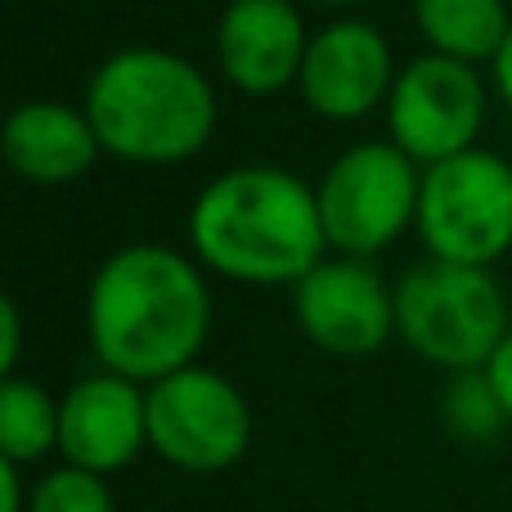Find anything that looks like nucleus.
<instances>
[{
  "label": "nucleus",
  "instance_id": "1",
  "mask_svg": "<svg viewBox=\"0 0 512 512\" xmlns=\"http://www.w3.org/2000/svg\"><path fill=\"white\" fill-rule=\"evenodd\" d=\"M212 333V288L194 252L126 243L108 252L86 288V342L99 369L149 382L198 364Z\"/></svg>",
  "mask_w": 512,
  "mask_h": 512
},
{
  "label": "nucleus",
  "instance_id": "2",
  "mask_svg": "<svg viewBox=\"0 0 512 512\" xmlns=\"http://www.w3.org/2000/svg\"><path fill=\"white\" fill-rule=\"evenodd\" d=\"M185 234L207 274L252 288H292L328 256L315 185L274 162H248L207 180L189 203Z\"/></svg>",
  "mask_w": 512,
  "mask_h": 512
},
{
  "label": "nucleus",
  "instance_id": "3",
  "mask_svg": "<svg viewBox=\"0 0 512 512\" xmlns=\"http://www.w3.org/2000/svg\"><path fill=\"white\" fill-rule=\"evenodd\" d=\"M86 108L108 158L131 167H180L216 135V86L194 59L162 45L113 50L86 81Z\"/></svg>",
  "mask_w": 512,
  "mask_h": 512
},
{
  "label": "nucleus",
  "instance_id": "4",
  "mask_svg": "<svg viewBox=\"0 0 512 512\" xmlns=\"http://www.w3.org/2000/svg\"><path fill=\"white\" fill-rule=\"evenodd\" d=\"M508 328V292L495 270L427 256L396 279V337L445 373L486 369Z\"/></svg>",
  "mask_w": 512,
  "mask_h": 512
},
{
  "label": "nucleus",
  "instance_id": "5",
  "mask_svg": "<svg viewBox=\"0 0 512 512\" xmlns=\"http://www.w3.org/2000/svg\"><path fill=\"white\" fill-rule=\"evenodd\" d=\"M414 234L432 261L495 270L512 252V158L477 144L423 167Z\"/></svg>",
  "mask_w": 512,
  "mask_h": 512
},
{
  "label": "nucleus",
  "instance_id": "6",
  "mask_svg": "<svg viewBox=\"0 0 512 512\" xmlns=\"http://www.w3.org/2000/svg\"><path fill=\"white\" fill-rule=\"evenodd\" d=\"M423 167L391 140H364L342 149L315 180L328 252L373 261L414 230Z\"/></svg>",
  "mask_w": 512,
  "mask_h": 512
},
{
  "label": "nucleus",
  "instance_id": "7",
  "mask_svg": "<svg viewBox=\"0 0 512 512\" xmlns=\"http://www.w3.org/2000/svg\"><path fill=\"white\" fill-rule=\"evenodd\" d=\"M149 450L180 472H225L252 445L248 396L225 373L189 364L144 387Z\"/></svg>",
  "mask_w": 512,
  "mask_h": 512
},
{
  "label": "nucleus",
  "instance_id": "8",
  "mask_svg": "<svg viewBox=\"0 0 512 512\" xmlns=\"http://www.w3.org/2000/svg\"><path fill=\"white\" fill-rule=\"evenodd\" d=\"M490 86L481 68L423 50L396 72L387 95V140L405 149L418 167L477 149L486 126Z\"/></svg>",
  "mask_w": 512,
  "mask_h": 512
},
{
  "label": "nucleus",
  "instance_id": "9",
  "mask_svg": "<svg viewBox=\"0 0 512 512\" xmlns=\"http://www.w3.org/2000/svg\"><path fill=\"white\" fill-rule=\"evenodd\" d=\"M292 315L310 346L337 360H364L396 337V283L382 279L373 261L328 252L292 283Z\"/></svg>",
  "mask_w": 512,
  "mask_h": 512
},
{
  "label": "nucleus",
  "instance_id": "10",
  "mask_svg": "<svg viewBox=\"0 0 512 512\" xmlns=\"http://www.w3.org/2000/svg\"><path fill=\"white\" fill-rule=\"evenodd\" d=\"M396 72V54L378 23L333 18L328 27L310 32L297 95L324 122H364L378 108H387Z\"/></svg>",
  "mask_w": 512,
  "mask_h": 512
},
{
  "label": "nucleus",
  "instance_id": "11",
  "mask_svg": "<svg viewBox=\"0 0 512 512\" xmlns=\"http://www.w3.org/2000/svg\"><path fill=\"white\" fill-rule=\"evenodd\" d=\"M149 450V409L144 387L122 373H90L59 396V454L72 468L113 472L131 468Z\"/></svg>",
  "mask_w": 512,
  "mask_h": 512
},
{
  "label": "nucleus",
  "instance_id": "12",
  "mask_svg": "<svg viewBox=\"0 0 512 512\" xmlns=\"http://www.w3.org/2000/svg\"><path fill=\"white\" fill-rule=\"evenodd\" d=\"M310 27L297 0H230L216 18V68L239 95L297 90Z\"/></svg>",
  "mask_w": 512,
  "mask_h": 512
},
{
  "label": "nucleus",
  "instance_id": "13",
  "mask_svg": "<svg viewBox=\"0 0 512 512\" xmlns=\"http://www.w3.org/2000/svg\"><path fill=\"white\" fill-rule=\"evenodd\" d=\"M104 158L95 126L86 108H72L63 99H27L9 108L0 122V162L9 176L36 189L77 185Z\"/></svg>",
  "mask_w": 512,
  "mask_h": 512
},
{
  "label": "nucleus",
  "instance_id": "14",
  "mask_svg": "<svg viewBox=\"0 0 512 512\" xmlns=\"http://www.w3.org/2000/svg\"><path fill=\"white\" fill-rule=\"evenodd\" d=\"M414 27L432 54L459 63H490L512 32L508 0H414Z\"/></svg>",
  "mask_w": 512,
  "mask_h": 512
},
{
  "label": "nucleus",
  "instance_id": "15",
  "mask_svg": "<svg viewBox=\"0 0 512 512\" xmlns=\"http://www.w3.org/2000/svg\"><path fill=\"white\" fill-rule=\"evenodd\" d=\"M59 450V396L32 378L0 382V454L9 463H41Z\"/></svg>",
  "mask_w": 512,
  "mask_h": 512
},
{
  "label": "nucleus",
  "instance_id": "16",
  "mask_svg": "<svg viewBox=\"0 0 512 512\" xmlns=\"http://www.w3.org/2000/svg\"><path fill=\"white\" fill-rule=\"evenodd\" d=\"M441 418L459 441L468 445H486L495 441L499 432L508 427V414L499 405L495 387L481 369H468V373H450L445 382V396H441Z\"/></svg>",
  "mask_w": 512,
  "mask_h": 512
},
{
  "label": "nucleus",
  "instance_id": "17",
  "mask_svg": "<svg viewBox=\"0 0 512 512\" xmlns=\"http://www.w3.org/2000/svg\"><path fill=\"white\" fill-rule=\"evenodd\" d=\"M27 512H117V504H113V490H108V481L99 477V472L63 463V468L45 472V477L32 486Z\"/></svg>",
  "mask_w": 512,
  "mask_h": 512
},
{
  "label": "nucleus",
  "instance_id": "18",
  "mask_svg": "<svg viewBox=\"0 0 512 512\" xmlns=\"http://www.w3.org/2000/svg\"><path fill=\"white\" fill-rule=\"evenodd\" d=\"M18 355H23V315H18L14 297L0 288V382L14 378Z\"/></svg>",
  "mask_w": 512,
  "mask_h": 512
},
{
  "label": "nucleus",
  "instance_id": "19",
  "mask_svg": "<svg viewBox=\"0 0 512 512\" xmlns=\"http://www.w3.org/2000/svg\"><path fill=\"white\" fill-rule=\"evenodd\" d=\"M490 378V387H495V396H499V405H504V414H508V423H512V328H508V337L495 346V355L486 360V369H481Z\"/></svg>",
  "mask_w": 512,
  "mask_h": 512
},
{
  "label": "nucleus",
  "instance_id": "20",
  "mask_svg": "<svg viewBox=\"0 0 512 512\" xmlns=\"http://www.w3.org/2000/svg\"><path fill=\"white\" fill-rule=\"evenodd\" d=\"M0 512H27V490L18 481V463L0 454Z\"/></svg>",
  "mask_w": 512,
  "mask_h": 512
},
{
  "label": "nucleus",
  "instance_id": "21",
  "mask_svg": "<svg viewBox=\"0 0 512 512\" xmlns=\"http://www.w3.org/2000/svg\"><path fill=\"white\" fill-rule=\"evenodd\" d=\"M490 81H495V95L508 104L512 113V32L504 36V45H499V54L490 59Z\"/></svg>",
  "mask_w": 512,
  "mask_h": 512
},
{
  "label": "nucleus",
  "instance_id": "22",
  "mask_svg": "<svg viewBox=\"0 0 512 512\" xmlns=\"http://www.w3.org/2000/svg\"><path fill=\"white\" fill-rule=\"evenodd\" d=\"M310 5H324V9H355V5H364V0H310Z\"/></svg>",
  "mask_w": 512,
  "mask_h": 512
}]
</instances>
